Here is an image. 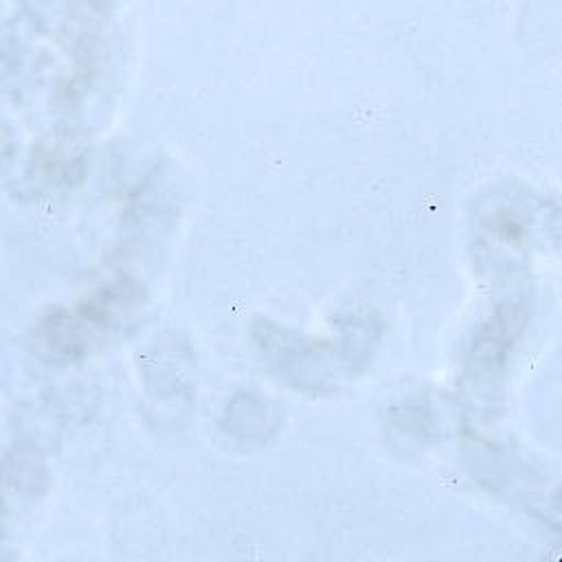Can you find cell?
Returning a JSON list of instances; mask_svg holds the SVG:
<instances>
[{"instance_id": "cell-1", "label": "cell", "mask_w": 562, "mask_h": 562, "mask_svg": "<svg viewBox=\"0 0 562 562\" xmlns=\"http://www.w3.org/2000/svg\"><path fill=\"white\" fill-rule=\"evenodd\" d=\"M90 321L79 310H55L42 318L33 334L37 353L53 362L77 360L90 347Z\"/></svg>"}]
</instances>
